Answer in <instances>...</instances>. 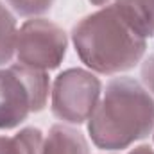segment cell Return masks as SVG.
I'll list each match as a JSON object with an SVG mask.
<instances>
[{
	"label": "cell",
	"mask_w": 154,
	"mask_h": 154,
	"mask_svg": "<svg viewBox=\"0 0 154 154\" xmlns=\"http://www.w3.org/2000/svg\"><path fill=\"white\" fill-rule=\"evenodd\" d=\"M93 5H100V7H104V5H108V4H111L113 0H90Z\"/></svg>",
	"instance_id": "13"
},
{
	"label": "cell",
	"mask_w": 154,
	"mask_h": 154,
	"mask_svg": "<svg viewBox=\"0 0 154 154\" xmlns=\"http://www.w3.org/2000/svg\"><path fill=\"white\" fill-rule=\"evenodd\" d=\"M127 154H154V149L149 145H138V147L131 149Z\"/></svg>",
	"instance_id": "12"
},
{
	"label": "cell",
	"mask_w": 154,
	"mask_h": 154,
	"mask_svg": "<svg viewBox=\"0 0 154 154\" xmlns=\"http://www.w3.org/2000/svg\"><path fill=\"white\" fill-rule=\"evenodd\" d=\"M152 138H154V134H152Z\"/></svg>",
	"instance_id": "14"
},
{
	"label": "cell",
	"mask_w": 154,
	"mask_h": 154,
	"mask_svg": "<svg viewBox=\"0 0 154 154\" xmlns=\"http://www.w3.org/2000/svg\"><path fill=\"white\" fill-rule=\"evenodd\" d=\"M9 7L23 18H38L48 13L56 0H5Z\"/></svg>",
	"instance_id": "10"
},
{
	"label": "cell",
	"mask_w": 154,
	"mask_h": 154,
	"mask_svg": "<svg viewBox=\"0 0 154 154\" xmlns=\"http://www.w3.org/2000/svg\"><path fill=\"white\" fill-rule=\"evenodd\" d=\"M140 75H142V82H143L145 90L154 97V54H151V56L143 61Z\"/></svg>",
	"instance_id": "11"
},
{
	"label": "cell",
	"mask_w": 154,
	"mask_h": 154,
	"mask_svg": "<svg viewBox=\"0 0 154 154\" xmlns=\"http://www.w3.org/2000/svg\"><path fill=\"white\" fill-rule=\"evenodd\" d=\"M43 133L23 127L14 136H0V154H43Z\"/></svg>",
	"instance_id": "8"
},
{
	"label": "cell",
	"mask_w": 154,
	"mask_h": 154,
	"mask_svg": "<svg viewBox=\"0 0 154 154\" xmlns=\"http://www.w3.org/2000/svg\"><path fill=\"white\" fill-rule=\"evenodd\" d=\"M66 48V32L57 23L47 18H31L18 29L14 56L20 65L48 72L63 63Z\"/></svg>",
	"instance_id": "5"
},
{
	"label": "cell",
	"mask_w": 154,
	"mask_h": 154,
	"mask_svg": "<svg viewBox=\"0 0 154 154\" xmlns=\"http://www.w3.org/2000/svg\"><path fill=\"white\" fill-rule=\"evenodd\" d=\"M154 131V97L131 77H115L88 120L91 142L102 151H122Z\"/></svg>",
	"instance_id": "1"
},
{
	"label": "cell",
	"mask_w": 154,
	"mask_h": 154,
	"mask_svg": "<svg viewBox=\"0 0 154 154\" xmlns=\"http://www.w3.org/2000/svg\"><path fill=\"white\" fill-rule=\"evenodd\" d=\"M43 154H90V145L81 131L56 124L43 140Z\"/></svg>",
	"instance_id": "6"
},
{
	"label": "cell",
	"mask_w": 154,
	"mask_h": 154,
	"mask_svg": "<svg viewBox=\"0 0 154 154\" xmlns=\"http://www.w3.org/2000/svg\"><path fill=\"white\" fill-rule=\"evenodd\" d=\"M16 20L13 13L0 2V66L11 63L16 48Z\"/></svg>",
	"instance_id": "9"
},
{
	"label": "cell",
	"mask_w": 154,
	"mask_h": 154,
	"mask_svg": "<svg viewBox=\"0 0 154 154\" xmlns=\"http://www.w3.org/2000/svg\"><path fill=\"white\" fill-rule=\"evenodd\" d=\"M48 93L47 72L20 63L0 68V129H14L29 115L43 111Z\"/></svg>",
	"instance_id": "3"
},
{
	"label": "cell",
	"mask_w": 154,
	"mask_h": 154,
	"mask_svg": "<svg viewBox=\"0 0 154 154\" xmlns=\"http://www.w3.org/2000/svg\"><path fill=\"white\" fill-rule=\"evenodd\" d=\"M124 20L142 36H154V0H113Z\"/></svg>",
	"instance_id": "7"
},
{
	"label": "cell",
	"mask_w": 154,
	"mask_h": 154,
	"mask_svg": "<svg viewBox=\"0 0 154 154\" xmlns=\"http://www.w3.org/2000/svg\"><path fill=\"white\" fill-rule=\"evenodd\" d=\"M72 43L79 59L102 75L133 70L147 50V39L124 20L113 2L81 18L72 29Z\"/></svg>",
	"instance_id": "2"
},
{
	"label": "cell",
	"mask_w": 154,
	"mask_h": 154,
	"mask_svg": "<svg viewBox=\"0 0 154 154\" xmlns=\"http://www.w3.org/2000/svg\"><path fill=\"white\" fill-rule=\"evenodd\" d=\"M102 95L100 79L84 68H66L54 79L50 90L52 115L66 124L88 122Z\"/></svg>",
	"instance_id": "4"
}]
</instances>
